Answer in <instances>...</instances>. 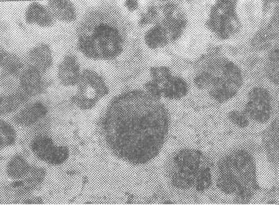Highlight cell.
<instances>
[{"mask_svg":"<svg viewBox=\"0 0 279 205\" xmlns=\"http://www.w3.org/2000/svg\"><path fill=\"white\" fill-rule=\"evenodd\" d=\"M81 73L78 61L74 55H66L59 64L57 68V77L65 86L77 85Z\"/></svg>","mask_w":279,"mask_h":205,"instance_id":"9c48e42d","label":"cell"},{"mask_svg":"<svg viewBox=\"0 0 279 205\" xmlns=\"http://www.w3.org/2000/svg\"><path fill=\"white\" fill-rule=\"evenodd\" d=\"M47 7L54 19L70 23L76 18V11L73 4L68 1H50Z\"/></svg>","mask_w":279,"mask_h":205,"instance_id":"4fadbf2b","label":"cell"},{"mask_svg":"<svg viewBox=\"0 0 279 205\" xmlns=\"http://www.w3.org/2000/svg\"><path fill=\"white\" fill-rule=\"evenodd\" d=\"M1 66L5 72L13 75L22 69L23 64L17 55L1 50Z\"/></svg>","mask_w":279,"mask_h":205,"instance_id":"e0dca14e","label":"cell"},{"mask_svg":"<svg viewBox=\"0 0 279 205\" xmlns=\"http://www.w3.org/2000/svg\"><path fill=\"white\" fill-rule=\"evenodd\" d=\"M212 67L217 75L209 70L198 75L195 83L201 88H209L211 96L220 102H224L232 98L242 84L240 69L230 61H221L214 63Z\"/></svg>","mask_w":279,"mask_h":205,"instance_id":"277c9868","label":"cell"},{"mask_svg":"<svg viewBox=\"0 0 279 205\" xmlns=\"http://www.w3.org/2000/svg\"><path fill=\"white\" fill-rule=\"evenodd\" d=\"M47 112V107L44 104L35 102L28 105L19 112L15 118L21 124H30L42 118L46 114Z\"/></svg>","mask_w":279,"mask_h":205,"instance_id":"5bb4252c","label":"cell"},{"mask_svg":"<svg viewBox=\"0 0 279 205\" xmlns=\"http://www.w3.org/2000/svg\"><path fill=\"white\" fill-rule=\"evenodd\" d=\"M77 85V92L73 100L84 110L93 108L109 91L104 78L92 70L83 71Z\"/></svg>","mask_w":279,"mask_h":205,"instance_id":"8992f818","label":"cell"},{"mask_svg":"<svg viewBox=\"0 0 279 205\" xmlns=\"http://www.w3.org/2000/svg\"><path fill=\"white\" fill-rule=\"evenodd\" d=\"M169 39L166 31L161 24H157L151 28L145 36L146 44L152 49L165 45Z\"/></svg>","mask_w":279,"mask_h":205,"instance_id":"9a60e30c","label":"cell"},{"mask_svg":"<svg viewBox=\"0 0 279 205\" xmlns=\"http://www.w3.org/2000/svg\"><path fill=\"white\" fill-rule=\"evenodd\" d=\"M243 112L257 122H267L272 113L271 98L267 90L262 87L251 90Z\"/></svg>","mask_w":279,"mask_h":205,"instance_id":"52a82bcc","label":"cell"},{"mask_svg":"<svg viewBox=\"0 0 279 205\" xmlns=\"http://www.w3.org/2000/svg\"><path fill=\"white\" fill-rule=\"evenodd\" d=\"M25 19L28 24L42 27L52 26L55 20L48 7L36 2L28 6L25 12Z\"/></svg>","mask_w":279,"mask_h":205,"instance_id":"8fae6325","label":"cell"},{"mask_svg":"<svg viewBox=\"0 0 279 205\" xmlns=\"http://www.w3.org/2000/svg\"><path fill=\"white\" fill-rule=\"evenodd\" d=\"M266 73L268 78L274 84L278 82V49H273L270 53L266 64Z\"/></svg>","mask_w":279,"mask_h":205,"instance_id":"ac0fdd59","label":"cell"},{"mask_svg":"<svg viewBox=\"0 0 279 205\" xmlns=\"http://www.w3.org/2000/svg\"><path fill=\"white\" fill-rule=\"evenodd\" d=\"M29 66L44 73L53 63L52 51L48 45L42 43L32 48L28 53Z\"/></svg>","mask_w":279,"mask_h":205,"instance_id":"30bf717a","label":"cell"},{"mask_svg":"<svg viewBox=\"0 0 279 205\" xmlns=\"http://www.w3.org/2000/svg\"><path fill=\"white\" fill-rule=\"evenodd\" d=\"M162 95L169 99H179L188 93V86L186 81L178 76H171L162 85Z\"/></svg>","mask_w":279,"mask_h":205,"instance_id":"7c38bea8","label":"cell"},{"mask_svg":"<svg viewBox=\"0 0 279 205\" xmlns=\"http://www.w3.org/2000/svg\"><path fill=\"white\" fill-rule=\"evenodd\" d=\"M113 14L108 9H101L89 13L83 20L77 33V47L86 57L109 60L122 52L125 33Z\"/></svg>","mask_w":279,"mask_h":205,"instance_id":"7a4b0ae2","label":"cell"},{"mask_svg":"<svg viewBox=\"0 0 279 205\" xmlns=\"http://www.w3.org/2000/svg\"><path fill=\"white\" fill-rule=\"evenodd\" d=\"M212 183V176L210 169L204 166L198 172L194 187L195 190L202 192L208 190Z\"/></svg>","mask_w":279,"mask_h":205,"instance_id":"d6986e66","label":"cell"},{"mask_svg":"<svg viewBox=\"0 0 279 205\" xmlns=\"http://www.w3.org/2000/svg\"><path fill=\"white\" fill-rule=\"evenodd\" d=\"M204 155L198 150L183 149L172 157L169 178L174 187L182 190L194 187L197 174L203 166Z\"/></svg>","mask_w":279,"mask_h":205,"instance_id":"5b68a950","label":"cell"},{"mask_svg":"<svg viewBox=\"0 0 279 205\" xmlns=\"http://www.w3.org/2000/svg\"><path fill=\"white\" fill-rule=\"evenodd\" d=\"M170 126L168 110L146 92L130 90L115 97L104 120L107 141L115 153L143 165L160 153Z\"/></svg>","mask_w":279,"mask_h":205,"instance_id":"6da1fadb","label":"cell"},{"mask_svg":"<svg viewBox=\"0 0 279 205\" xmlns=\"http://www.w3.org/2000/svg\"><path fill=\"white\" fill-rule=\"evenodd\" d=\"M28 96L29 95L22 90L4 96V97H1V114L10 113L17 109L20 106L28 100Z\"/></svg>","mask_w":279,"mask_h":205,"instance_id":"2e32d148","label":"cell"},{"mask_svg":"<svg viewBox=\"0 0 279 205\" xmlns=\"http://www.w3.org/2000/svg\"><path fill=\"white\" fill-rule=\"evenodd\" d=\"M228 116L230 119L240 128H244L249 125L248 117L243 111H233L230 112Z\"/></svg>","mask_w":279,"mask_h":205,"instance_id":"ffe728a7","label":"cell"},{"mask_svg":"<svg viewBox=\"0 0 279 205\" xmlns=\"http://www.w3.org/2000/svg\"><path fill=\"white\" fill-rule=\"evenodd\" d=\"M218 172V188L241 200L250 199L258 189L254 161L245 151L238 150L225 157Z\"/></svg>","mask_w":279,"mask_h":205,"instance_id":"3957f363","label":"cell"},{"mask_svg":"<svg viewBox=\"0 0 279 205\" xmlns=\"http://www.w3.org/2000/svg\"><path fill=\"white\" fill-rule=\"evenodd\" d=\"M43 73L29 66L21 73L19 85L24 92L28 95H36L43 91L47 82L43 77Z\"/></svg>","mask_w":279,"mask_h":205,"instance_id":"ba28073f","label":"cell"},{"mask_svg":"<svg viewBox=\"0 0 279 205\" xmlns=\"http://www.w3.org/2000/svg\"><path fill=\"white\" fill-rule=\"evenodd\" d=\"M126 6L130 10H135L137 7L138 4L135 1H129L127 2Z\"/></svg>","mask_w":279,"mask_h":205,"instance_id":"44dd1931","label":"cell"}]
</instances>
